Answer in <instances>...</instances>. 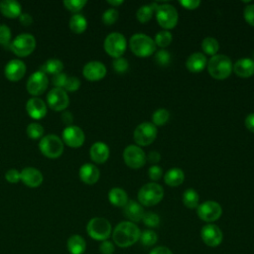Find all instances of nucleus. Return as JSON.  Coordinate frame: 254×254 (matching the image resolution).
<instances>
[{"mask_svg": "<svg viewBox=\"0 0 254 254\" xmlns=\"http://www.w3.org/2000/svg\"><path fill=\"white\" fill-rule=\"evenodd\" d=\"M252 61L254 62V54H253V59H252Z\"/></svg>", "mask_w": 254, "mask_h": 254, "instance_id": "nucleus-58", "label": "nucleus"}, {"mask_svg": "<svg viewBox=\"0 0 254 254\" xmlns=\"http://www.w3.org/2000/svg\"><path fill=\"white\" fill-rule=\"evenodd\" d=\"M63 68H64V64L62 61L58 59H50L41 66L40 70H42L46 74L50 73V74L56 75L62 72Z\"/></svg>", "mask_w": 254, "mask_h": 254, "instance_id": "nucleus-31", "label": "nucleus"}, {"mask_svg": "<svg viewBox=\"0 0 254 254\" xmlns=\"http://www.w3.org/2000/svg\"><path fill=\"white\" fill-rule=\"evenodd\" d=\"M198 217L205 222H212L217 220L222 214V208L220 204L213 200L204 201L196 207Z\"/></svg>", "mask_w": 254, "mask_h": 254, "instance_id": "nucleus-12", "label": "nucleus"}, {"mask_svg": "<svg viewBox=\"0 0 254 254\" xmlns=\"http://www.w3.org/2000/svg\"><path fill=\"white\" fill-rule=\"evenodd\" d=\"M39 149L44 156L50 159H56L59 158L64 152V142L59 136L49 134L41 138Z\"/></svg>", "mask_w": 254, "mask_h": 254, "instance_id": "nucleus-5", "label": "nucleus"}, {"mask_svg": "<svg viewBox=\"0 0 254 254\" xmlns=\"http://www.w3.org/2000/svg\"><path fill=\"white\" fill-rule=\"evenodd\" d=\"M118 11L114 8H110V9H107L103 15H102V22L105 24V25H112L113 23H115L118 19Z\"/></svg>", "mask_w": 254, "mask_h": 254, "instance_id": "nucleus-42", "label": "nucleus"}, {"mask_svg": "<svg viewBox=\"0 0 254 254\" xmlns=\"http://www.w3.org/2000/svg\"><path fill=\"white\" fill-rule=\"evenodd\" d=\"M90 158L97 164H102L109 158V147L103 142H95L92 144L89 150Z\"/></svg>", "mask_w": 254, "mask_h": 254, "instance_id": "nucleus-22", "label": "nucleus"}, {"mask_svg": "<svg viewBox=\"0 0 254 254\" xmlns=\"http://www.w3.org/2000/svg\"><path fill=\"white\" fill-rule=\"evenodd\" d=\"M149 254H173V252L166 246H158L152 249Z\"/></svg>", "mask_w": 254, "mask_h": 254, "instance_id": "nucleus-54", "label": "nucleus"}, {"mask_svg": "<svg viewBox=\"0 0 254 254\" xmlns=\"http://www.w3.org/2000/svg\"><path fill=\"white\" fill-rule=\"evenodd\" d=\"M245 126L250 132L254 133V113L247 115L245 118Z\"/></svg>", "mask_w": 254, "mask_h": 254, "instance_id": "nucleus-53", "label": "nucleus"}, {"mask_svg": "<svg viewBox=\"0 0 254 254\" xmlns=\"http://www.w3.org/2000/svg\"><path fill=\"white\" fill-rule=\"evenodd\" d=\"M206 64L207 61L202 53L191 54L186 62V66L190 72H200Z\"/></svg>", "mask_w": 254, "mask_h": 254, "instance_id": "nucleus-25", "label": "nucleus"}, {"mask_svg": "<svg viewBox=\"0 0 254 254\" xmlns=\"http://www.w3.org/2000/svg\"><path fill=\"white\" fill-rule=\"evenodd\" d=\"M66 246L70 254H83L86 249V242L82 236L73 234L67 239Z\"/></svg>", "mask_w": 254, "mask_h": 254, "instance_id": "nucleus-27", "label": "nucleus"}, {"mask_svg": "<svg viewBox=\"0 0 254 254\" xmlns=\"http://www.w3.org/2000/svg\"><path fill=\"white\" fill-rule=\"evenodd\" d=\"M47 102L53 110L62 111L68 106L69 98L64 89L54 87L47 95Z\"/></svg>", "mask_w": 254, "mask_h": 254, "instance_id": "nucleus-13", "label": "nucleus"}, {"mask_svg": "<svg viewBox=\"0 0 254 254\" xmlns=\"http://www.w3.org/2000/svg\"><path fill=\"white\" fill-rule=\"evenodd\" d=\"M156 18L159 25L166 29H173L178 23V12L177 9L169 4H163L158 6L156 9Z\"/></svg>", "mask_w": 254, "mask_h": 254, "instance_id": "nucleus-9", "label": "nucleus"}, {"mask_svg": "<svg viewBox=\"0 0 254 254\" xmlns=\"http://www.w3.org/2000/svg\"><path fill=\"white\" fill-rule=\"evenodd\" d=\"M26 110L33 119H42L47 114V105L39 97H31L26 103Z\"/></svg>", "mask_w": 254, "mask_h": 254, "instance_id": "nucleus-20", "label": "nucleus"}, {"mask_svg": "<svg viewBox=\"0 0 254 254\" xmlns=\"http://www.w3.org/2000/svg\"><path fill=\"white\" fill-rule=\"evenodd\" d=\"M126 39L125 37L117 32L109 34L104 40V50L112 58H120L126 50Z\"/></svg>", "mask_w": 254, "mask_h": 254, "instance_id": "nucleus-8", "label": "nucleus"}, {"mask_svg": "<svg viewBox=\"0 0 254 254\" xmlns=\"http://www.w3.org/2000/svg\"><path fill=\"white\" fill-rule=\"evenodd\" d=\"M67 78V75L64 72H60L53 77V84L58 88H64V85L65 83V80Z\"/></svg>", "mask_w": 254, "mask_h": 254, "instance_id": "nucleus-50", "label": "nucleus"}, {"mask_svg": "<svg viewBox=\"0 0 254 254\" xmlns=\"http://www.w3.org/2000/svg\"><path fill=\"white\" fill-rule=\"evenodd\" d=\"M0 12L7 18H17L22 14V7L18 1L3 0L0 2Z\"/></svg>", "mask_w": 254, "mask_h": 254, "instance_id": "nucleus-26", "label": "nucleus"}, {"mask_svg": "<svg viewBox=\"0 0 254 254\" xmlns=\"http://www.w3.org/2000/svg\"><path fill=\"white\" fill-rule=\"evenodd\" d=\"M19 20H20L21 24L24 25V26H29V25H31L33 23V18L28 13H22L19 16Z\"/></svg>", "mask_w": 254, "mask_h": 254, "instance_id": "nucleus-52", "label": "nucleus"}, {"mask_svg": "<svg viewBox=\"0 0 254 254\" xmlns=\"http://www.w3.org/2000/svg\"><path fill=\"white\" fill-rule=\"evenodd\" d=\"M244 19L245 21L254 27V4H250L244 8Z\"/></svg>", "mask_w": 254, "mask_h": 254, "instance_id": "nucleus-47", "label": "nucleus"}, {"mask_svg": "<svg viewBox=\"0 0 254 254\" xmlns=\"http://www.w3.org/2000/svg\"><path fill=\"white\" fill-rule=\"evenodd\" d=\"M62 118H63V122L67 124L68 125H71V122H72V114L69 112V111H64L62 115Z\"/></svg>", "mask_w": 254, "mask_h": 254, "instance_id": "nucleus-56", "label": "nucleus"}, {"mask_svg": "<svg viewBox=\"0 0 254 254\" xmlns=\"http://www.w3.org/2000/svg\"><path fill=\"white\" fill-rule=\"evenodd\" d=\"M49 79L45 72L42 70H37L32 73L27 81V90L32 95L42 94L48 87Z\"/></svg>", "mask_w": 254, "mask_h": 254, "instance_id": "nucleus-14", "label": "nucleus"}, {"mask_svg": "<svg viewBox=\"0 0 254 254\" xmlns=\"http://www.w3.org/2000/svg\"><path fill=\"white\" fill-rule=\"evenodd\" d=\"M69 29L75 34L83 33L87 28V21L81 14H74L70 17L68 22Z\"/></svg>", "mask_w": 254, "mask_h": 254, "instance_id": "nucleus-30", "label": "nucleus"}, {"mask_svg": "<svg viewBox=\"0 0 254 254\" xmlns=\"http://www.w3.org/2000/svg\"><path fill=\"white\" fill-rule=\"evenodd\" d=\"M123 212L124 215L128 219H130L131 222H138L142 220L145 213L143 206L135 200H128V202L124 206Z\"/></svg>", "mask_w": 254, "mask_h": 254, "instance_id": "nucleus-23", "label": "nucleus"}, {"mask_svg": "<svg viewBox=\"0 0 254 254\" xmlns=\"http://www.w3.org/2000/svg\"><path fill=\"white\" fill-rule=\"evenodd\" d=\"M114 250V244L111 241L104 240L99 245V251L101 254H113Z\"/></svg>", "mask_w": 254, "mask_h": 254, "instance_id": "nucleus-48", "label": "nucleus"}, {"mask_svg": "<svg viewBox=\"0 0 254 254\" xmlns=\"http://www.w3.org/2000/svg\"><path fill=\"white\" fill-rule=\"evenodd\" d=\"M200 237L207 246L216 247L222 242L223 234L217 225L208 223L202 226L200 230Z\"/></svg>", "mask_w": 254, "mask_h": 254, "instance_id": "nucleus-16", "label": "nucleus"}, {"mask_svg": "<svg viewBox=\"0 0 254 254\" xmlns=\"http://www.w3.org/2000/svg\"><path fill=\"white\" fill-rule=\"evenodd\" d=\"M128 67H129L128 62L124 58L120 57V58H117L113 61V68L118 73H123V72L127 71Z\"/></svg>", "mask_w": 254, "mask_h": 254, "instance_id": "nucleus-44", "label": "nucleus"}, {"mask_svg": "<svg viewBox=\"0 0 254 254\" xmlns=\"http://www.w3.org/2000/svg\"><path fill=\"white\" fill-rule=\"evenodd\" d=\"M107 3L110 4V5H112V6H115V7H116V6L121 5V4L123 3V1H122V0H108Z\"/></svg>", "mask_w": 254, "mask_h": 254, "instance_id": "nucleus-57", "label": "nucleus"}, {"mask_svg": "<svg viewBox=\"0 0 254 254\" xmlns=\"http://www.w3.org/2000/svg\"><path fill=\"white\" fill-rule=\"evenodd\" d=\"M148 175L152 181H158L162 177V169L157 165H153L149 168Z\"/></svg>", "mask_w": 254, "mask_h": 254, "instance_id": "nucleus-49", "label": "nucleus"}, {"mask_svg": "<svg viewBox=\"0 0 254 254\" xmlns=\"http://www.w3.org/2000/svg\"><path fill=\"white\" fill-rule=\"evenodd\" d=\"M180 4L188 10H194L200 5V1L198 0H182L180 1Z\"/></svg>", "mask_w": 254, "mask_h": 254, "instance_id": "nucleus-51", "label": "nucleus"}, {"mask_svg": "<svg viewBox=\"0 0 254 254\" xmlns=\"http://www.w3.org/2000/svg\"><path fill=\"white\" fill-rule=\"evenodd\" d=\"M169 117H170V113L167 109L159 108L153 113L152 121L155 126L156 125L161 126V125H164L165 123H167V121L169 120Z\"/></svg>", "mask_w": 254, "mask_h": 254, "instance_id": "nucleus-35", "label": "nucleus"}, {"mask_svg": "<svg viewBox=\"0 0 254 254\" xmlns=\"http://www.w3.org/2000/svg\"><path fill=\"white\" fill-rule=\"evenodd\" d=\"M172 39H173L172 34L169 31L165 30V31H160L156 34L154 42L157 46L161 48H166L171 44Z\"/></svg>", "mask_w": 254, "mask_h": 254, "instance_id": "nucleus-36", "label": "nucleus"}, {"mask_svg": "<svg viewBox=\"0 0 254 254\" xmlns=\"http://www.w3.org/2000/svg\"><path fill=\"white\" fill-rule=\"evenodd\" d=\"M157 137V128L153 123L143 122L134 131V140L139 146H148Z\"/></svg>", "mask_w": 254, "mask_h": 254, "instance_id": "nucleus-10", "label": "nucleus"}, {"mask_svg": "<svg viewBox=\"0 0 254 254\" xmlns=\"http://www.w3.org/2000/svg\"><path fill=\"white\" fill-rule=\"evenodd\" d=\"M80 86V80L76 76H67L64 88L65 91H75Z\"/></svg>", "mask_w": 254, "mask_h": 254, "instance_id": "nucleus-43", "label": "nucleus"}, {"mask_svg": "<svg viewBox=\"0 0 254 254\" xmlns=\"http://www.w3.org/2000/svg\"><path fill=\"white\" fill-rule=\"evenodd\" d=\"M78 175H79L80 180L84 184L93 185L98 181L100 173H99V170L96 166H94L92 164H89V163H86V164H83L80 167Z\"/></svg>", "mask_w": 254, "mask_h": 254, "instance_id": "nucleus-21", "label": "nucleus"}, {"mask_svg": "<svg viewBox=\"0 0 254 254\" xmlns=\"http://www.w3.org/2000/svg\"><path fill=\"white\" fill-rule=\"evenodd\" d=\"M155 60L158 63V64H160V65H167L170 63V61H171V56H170V54L167 51L161 50V51H159L156 54Z\"/></svg>", "mask_w": 254, "mask_h": 254, "instance_id": "nucleus-45", "label": "nucleus"}, {"mask_svg": "<svg viewBox=\"0 0 254 254\" xmlns=\"http://www.w3.org/2000/svg\"><path fill=\"white\" fill-rule=\"evenodd\" d=\"M160 159H161V155H160V153L157 152V151H152V152H150L149 155H148V160H149V162H151V163L156 164V163H158V162L160 161Z\"/></svg>", "mask_w": 254, "mask_h": 254, "instance_id": "nucleus-55", "label": "nucleus"}, {"mask_svg": "<svg viewBox=\"0 0 254 254\" xmlns=\"http://www.w3.org/2000/svg\"><path fill=\"white\" fill-rule=\"evenodd\" d=\"M232 63L227 56L214 55L207 63V70L215 79H225L232 72Z\"/></svg>", "mask_w": 254, "mask_h": 254, "instance_id": "nucleus-2", "label": "nucleus"}, {"mask_svg": "<svg viewBox=\"0 0 254 254\" xmlns=\"http://www.w3.org/2000/svg\"><path fill=\"white\" fill-rule=\"evenodd\" d=\"M5 179L7 182H9L11 184H16L19 181H21L20 172L16 169H10L5 173Z\"/></svg>", "mask_w": 254, "mask_h": 254, "instance_id": "nucleus-46", "label": "nucleus"}, {"mask_svg": "<svg viewBox=\"0 0 254 254\" xmlns=\"http://www.w3.org/2000/svg\"><path fill=\"white\" fill-rule=\"evenodd\" d=\"M140 240L142 242L143 245L145 246H152L154 245L157 240H158V236H157V233L153 230H144L141 235H140Z\"/></svg>", "mask_w": 254, "mask_h": 254, "instance_id": "nucleus-38", "label": "nucleus"}, {"mask_svg": "<svg viewBox=\"0 0 254 254\" xmlns=\"http://www.w3.org/2000/svg\"><path fill=\"white\" fill-rule=\"evenodd\" d=\"M201 49L204 52V54L209 56H214L216 55L219 49V43L215 38L206 37L201 42Z\"/></svg>", "mask_w": 254, "mask_h": 254, "instance_id": "nucleus-33", "label": "nucleus"}, {"mask_svg": "<svg viewBox=\"0 0 254 254\" xmlns=\"http://www.w3.org/2000/svg\"><path fill=\"white\" fill-rule=\"evenodd\" d=\"M36 48V39L31 34H20L11 41L9 50L19 57L29 56Z\"/></svg>", "mask_w": 254, "mask_h": 254, "instance_id": "nucleus-7", "label": "nucleus"}, {"mask_svg": "<svg viewBox=\"0 0 254 254\" xmlns=\"http://www.w3.org/2000/svg\"><path fill=\"white\" fill-rule=\"evenodd\" d=\"M111 224L110 222L103 217H93L91 218L86 225L87 234L94 240L104 241L111 234Z\"/></svg>", "mask_w": 254, "mask_h": 254, "instance_id": "nucleus-6", "label": "nucleus"}, {"mask_svg": "<svg viewBox=\"0 0 254 254\" xmlns=\"http://www.w3.org/2000/svg\"><path fill=\"white\" fill-rule=\"evenodd\" d=\"M141 231L139 227L131 221H122L118 223L113 232L112 238L114 243L119 247H129L140 239Z\"/></svg>", "mask_w": 254, "mask_h": 254, "instance_id": "nucleus-1", "label": "nucleus"}, {"mask_svg": "<svg viewBox=\"0 0 254 254\" xmlns=\"http://www.w3.org/2000/svg\"><path fill=\"white\" fill-rule=\"evenodd\" d=\"M27 135L31 139H40L44 135V128L37 122L30 123L27 127Z\"/></svg>", "mask_w": 254, "mask_h": 254, "instance_id": "nucleus-37", "label": "nucleus"}, {"mask_svg": "<svg viewBox=\"0 0 254 254\" xmlns=\"http://www.w3.org/2000/svg\"><path fill=\"white\" fill-rule=\"evenodd\" d=\"M184 180H185V174L179 168H173L169 170L164 176L165 183L170 187H178L181 184H183Z\"/></svg>", "mask_w": 254, "mask_h": 254, "instance_id": "nucleus-29", "label": "nucleus"}, {"mask_svg": "<svg viewBox=\"0 0 254 254\" xmlns=\"http://www.w3.org/2000/svg\"><path fill=\"white\" fill-rule=\"evenodd\" d=\"M20 175H21V182L30 188H37L41 186L44 180L42 173L38 169L33 167L24 168L20 172Z\"/></svg>", "mask_w": 254, "mask_h": 254, "instance_id": "nucleus-19", "label": "nucleus"}, {"mask_svg": "<svg viewBox=\"0 0 254 254\" xmlns=\"http://www.w3.org/2000/svg\"><path fill=\"white\" fill-rule=\"evenodd\" d=\"M123 160L131 169L142 168L146 163V154L136 145H129L123 152Z\"/></svg>", "mask_w": 254, "mask_h": 254, "instance_id": "nucleus-11", "label": "nucleus"}, {"mask_svg": "<svg viewBox=\"0 0 254 254\" xmlns=\"http://www.w3.org/2000/svg\"><path fill=\"white\" fill-rule=\"evenodd\" d=\"M63 140L64 142L71 147V148H78L84 143V133L80 127L76 125H68L63 130Z\"/></svg>", "mask_w": 254, "mask_h": 254, "instance_id": "nucleus-15", "label": "nucleus"}, {"mask_svg": "<svg viewBox=\"0 0 254 254\" xmlns=\"http://www.w3.org/2000/svg\"><path fill=\"white\" fill-rule=\"evenodd\" d=\"M137 196L141 205L152 206L162 200L164 196V190L157 183H149L139 190Z\"/></svg>", "mask_w": 254, "mask_h": 254, "instance_id": "nucleus-4", "label": "nucleus"}, {"mask_svg": "<svg viewBox=\"0 0 254 254\" xmlns=\"http://www.w3.org/2000/svg\"><path fill=\"white\" fill-rule=\"evenodd\" d=\"M199 195L193 189H188L183 194V202L188 208H195L198 206Z\"/></svg>", "mask_w": 254, "mask_h": 254, "instance_id": "nucleus-32", "label": "nucleus"}, {"mask_svg": "<svg viewBox=\"0 0 254 254\" xmlns=\"http://www.w3.org/2000/svg\"><path fill=\"white\" fill-rule=\"evenodd\" d=\"M82 74L89 81H97L105 76L106 67L101 62L91 61L83 66Z\"/></svg>", "mask_w": 254, "mask_h": 254, "instance_id": "nucleus-17", "label": "nucleus"}, {"mask_svg": "<svg viewBox=\"0 0 254 254\" xmlns=\"http://www.w3.org/2000/svg\"><path fill=\"white\" fill-rule=\"evenodd\" d=\"M232 70L240 77H249L254 73V62L248 58L240 59L234 64Z\"/></svg>", "mask_w": 254, "mask_h": 254, "instance_id": "nucleus-24", "label": "nucleus"}, {"mask_svg": "<svg viewBox=\"0 0 254 254\" xmlns=\"http://www.w3.org/2000/svg\"><path fill=\"white\" fill-rule=\"evenodd\" d=\"M85 4H86V0H64V7L67 10L74 13L80 11Z\"/></svg>", "mask_w": 254, "mask_h": 254, "instance_id": "nucleus-41", "label": "nucleus"}, {"mask_svg": "<svg viewBox=\"0 0 254 254\" xmlns=\"http://www.w3.org/2000/svg\"><path fill=\"white\" fill-rule=\"evenodd\" d=\"M145 225L149 227H157L160 224V217L157 213L148 211L144 213V216L142 218Z\"/></svg>", "mask_w": 254, "mask_h": 254, "instance_id": "nucleus-40", "label": "nucleus"}, {"mask_svg": "<svg viewBox=\"0 0 254 254\" xmlns=\"http://www.w3.org/2000/svg\"><path fill=\"white\" fill-rule=\"evenodd\" d=\"M108 199L111 204L115 206H125L128 202V195L126 191L120 188H113L108 192Z\"/></svg>", "mask_w": 254, "mask_h": 254, "instance_id": "nucleus-28", "label": "nucleus"}, {"mask_svg": "<svg viewBox=\"0 0 254 254\" xmlns=\"http://www.w3.org/2000/svg\"><path fill=\"white\" fill-rule=\"evenodd\" d=\"M154 8L152 5H143L136 12V18L141 23H147L153 16Z\"/></svg>", "mask_w": 254, "mask_h": 254, "instance_id": "nucleus-34", "label": "nucleus"}, {"mask_svg": "<svg viewBox=\"0 0 254 254\" xmlns=\"http://www.w3.org/2000/svg\"><path fill=\"white\" fill-rule=\"evenodd\" d=\"M11 44V30L10 28L5 25H0V45H2L4 48L9 49Z\"/></svg>", "mask_w": 254, "mask_h": 254, "instance_id": "nucleus-39", "label": "nucleus"}, {"mask_svg": "<svg viewBox=\"0 0 254 254\" xmlns=\"http://www.w3.org/2000/svg\"><path fill=\"white\" fill-rule=\"evenodd\" d=\"M129 45L132 53L139 58L150 57L156 50L154 40L145 34L133 35L130 39Z\"/></svg>", "mask_w": 254, "mask_h": 254, "instance_id": "nucleus-3", "label": "nucleus"}, {"mask_svg": "<svg viewBox=\"0 0 254 254\" xmlns=\"http://www.w3.org/2000/svg\"><path fill=\"white\" fill-rule=\"evenodd\" d=\"M26 64L21 60H11L7 63L4 68V73L7 79L10 81H18L20 80L26 72Z\"/></svg>", "mask_w": 254, "mask_h": 254, "instance_id": "nucleus-18", "label": "nucleus"}]
</instances>
